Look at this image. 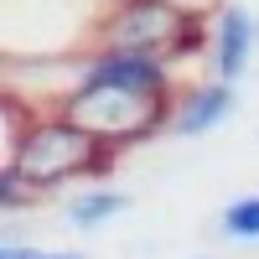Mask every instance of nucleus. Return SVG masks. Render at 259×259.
I'll use <instances>...</instances> for the list:
<instances>
[{"label": "nucleus", "instance_id": "f257e3e1", "mask_svg": "<svg viewBox=\"0 0 259 259\" xmlns=\"http://www.w3.org/2000/svg\"><path fill=\"white\" fill-rule=\"evenodd\" d=\"M114 166V150L99 145L89 130H78L73 119H62L57 109L26 119L21 135L6 140V166L0 177H16L26 192H52L62 182H94Z\"/></svg>", "mask_w": 259, "mask_h": 259}, {"label": "nucleus", "instance_id": "f03ea898", "mask_svg": "<svg viewBox=\"0 0 259 259\" xmlns=\"http://www.w3.org/2000/svg\"><path fill=\"white\" fill-rule=\"evenodd\" d=\"M171 109H177L171 94H140V89H119V83H73L57 104L62 119L89 130L114 156L130 145H145L161 130H171Z\"/></svg>", "mask_w": 259, "mask_h": 259}, {"label": "nucleus", "instance_id": "7ed1b4c3", "mask_svg": "<svg viewBox=\"0 0 259 259\" xmlns=\"http://www.w3.org/2000/svg\"><path fill=\"white\" fill-rule=\"evenodd\" d=\"M212 41V21H202L187 0H140V6H109L94 26V47L119 52H150L177 62Z\"/></svg>", "mask_w": 259, "mask_h": 259}, {"label": "nucleus", "instance_id": "20e7f679", "mask_svg": "<svg viewBox=\"0 0 259 259\" xmlns=\"http://www.w3.org/2000/svg\"><path fill=\"white\" fill-rule=\"evenodd\" d=\"M177 62L150 57V52H119V47H89L78 57V83H119V89L140 94H171L177 99Z\"/></svg>", "mask_w": 259, "mask_h": 259}, {"label": "nucleus", "instance_id": "39448f33", "mask_svg": "<svg viewBox=\"0 0 259 259\" xmlns=\"http://www.w3.org/2000/svg\"><path fill=\"white\" fill-rule=\"evenodd\" d=\"M254 41H259L254 16H249L244 6H218V11H212V78L239 83V78L249 73Z\"/></svg>", "mask_w": 259, "mask_h": 259}, {"label": "nucleus", "instance_id": "423d86ee", "mask_svg": "<svg viewBox=\"0 0 259 259\" xmlns=\"http://www.w3.org/2000/svg\"><path fill=\"white\" fill-rule=\"evenodd\" d=\"M239 94H233V83L223 78H207V83H192V89L177 94V109H171V135H207V130H218Z\"/></svg>", "mask_w": 259, "mask_h": 259}, {"label": "nucleus", "instance_id": "0eeeda50", "mask_svg": "<svg viewBox=\"0 0 259 259\" xmlns=\"http://www.w3.org/2000/svg\"><path fill=\"white\" fill-rule=\"evenodd\" d=\"M124 207H130V197L114 192V187H89V192H73V197L62 202L73 228H104V223H114Z\"/></svg>", "mask_w": 259, "mask_h": 259}, {"label": "nucleus", "instance_id": "6e6552de", "mask_svg": "<svg viewBox=\"0 0 259 259\" xmlns=\"http://www.w3.org/2000/svg\"><path fill=\"white\" fill-rule=\"evenodd\" d=\"M218 228H223V239H233V244H259V197H233L223 207Z\"/></svg>", "mask_w": 259, "mask_h": 259}, {"label": "nucleus", "instance_id": "1a4fd4ad", "mask_svg": "<svg viewBox=\"0 0 259 259\" xmlns=\"http://www.w3.org/2000/svg\"><path fill=\"white\" fill-rule=\"evenodd\" d=\"M0 259H41V249H31V244H6Z\"/></svg>", "mask_w": 259, "mask_h": 259}, {"label": "nucleus", "instance_id": "9d476101", "mask_svg": "<svg viewBox=\"0 0 259 259\" xmlns=\"http://www.w3.org/2000/svg\"><path fill=\"white\" fill-rule=\"evenodd\" d=\"M41 259H83V254H73V249H62V254H47V249H41Z\"/></svg>", "mask_w": 259, "mask_h": 259}, {"label": "nucleus", "instance_id": "9b49d317", "mask_svg": "<svg viewBox=\"0 0 259 259\" xmlns=\"http://www.w3.org/2000/svg\"><path fill=\"white\" fill-rule=\"evenodd\" d=\"M114 6H140V0H114Z\"/></svg>", "mask_w": 259, "mask_h": 259}]
</instances>
